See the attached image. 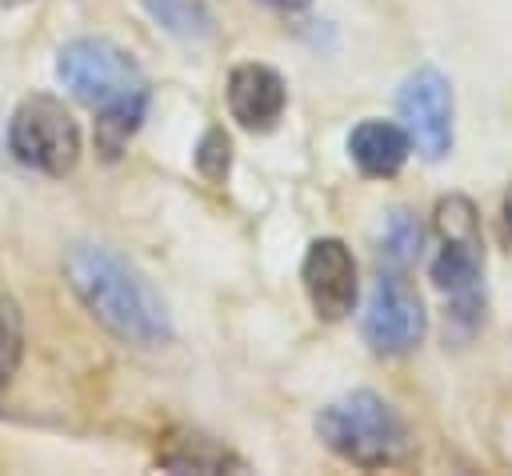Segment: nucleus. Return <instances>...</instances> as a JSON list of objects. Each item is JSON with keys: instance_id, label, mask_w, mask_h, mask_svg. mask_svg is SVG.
<instances>
[{"instance_id": "obj_8", "label": "nucleus", "mask_w": 512, "mask_h": 476, "mask_svg": "<svg viewBox=\"0 0 512 476\" xmlns=\"http://www.w3.org/2000/svg\"><path fill=\"white\" fill-rule=\"evenodd\" d=\"M288 88L268 64H236L228 76V112L248 132H268L284 112Z\"/></svg>"}, {"instance_id": "obj_17", "label": "nucleus", "mask_w": 512, "mask_h": 476, "mask_svg": "<svg viewBox=\"0 0 512 476\" xmlns=\"http://www.w3.org/2000/svg\"><path fill=\"white\" fill-rule=\"evenodd\" d=\"M20 4H28V0H0V8H20Z\"/></svg>"}, {"instance_id": "obj_2", "label": "nucleus", "mask_w": 512, "mask_h": 476, "mask_svg": "<svg viewBox=\"0 0 512 476\" xmlns=\"http://www.w3.org/2000/svg\"><path fill=\"white\" fill-rule=\"evenodd\" d=\"M56 76L80 104H88L100 116L96 148L104 160H116L124 152L128 136L140 128L144 108H148V80H144L140 64L112 40L80 36L60 48Z\"/></svg>"}, {"instance_id": "obj_15", "label": "nucleus", "mask_w": 512, "mask_h": 476, "mask_svg": "<svg viewBox=\"0 0 512 476\" xmlns=\"http://www.w3.org/2000/svg\"><path fill=\"white\" fill-rule=\"evenodd\" d=\"M260 4H268V8H280V12H296V8H304L308 0H260Z\"/></svg>"}, {"instance_id": "obj_12", "label": "nucleus", "mask_w": 512, "mask_h": 476, "mask_svg": "<svg viewBox=\"0 0 512 476\" xmlns=\"http://www.w3.org/2000/svg\"><path fill=\"white\" fill-rule=\"evenodd\" d=\"M144 8L160 28H168L180 40L212 36V12L204 8V0H144Z\"/></svg>"}, {"instance_id": "obj_14", "label": "nucleus", "mask_w": 512, "mask_h": 476, "mask_svg": "<svg viewBox=\"0 0 512 476\" xmlns=\"http://www.w3.org/2000/svg\"><path fill=\"white\" fill-rule=\"evenodd\" d=\"M228 164H232V144H228V136H224L220 128H208V132L200 136V144H196V168H200V176L212 180V184H220V180L228 176Z\"/></svg>"}, {"instance_id": "obj_9", "label": "nucleus", "mask_w": 512, "mask_h": 476, "mask_svg": "<svg viewBox=\"0 0 512 476\" xmlns=\"http://www.w3.org/2000/svg\"><path fill=\"white\" fill-rule=\"evenodd\" d=\"M408 148L412 140L404 124H392V120H364L348 136V152L364 176H396L408 160Z\"/></svg>"}, {"instance_id": "obj_10", "label": "nucleus", "mask_w": 512, "mask_h": 476, "mask_svg": "<svg viewBox=\"0 0 512 476\" xmlns=\"http://www.w3.org/2000/svg\"><path fill=\"white\" fill-rule=\"evenodd\" d=\"M160 468L172 472H224V468H240V460L212 436L196 432V428H172L164 436V444L156 448Z\"/></svg>"}, {"instance_id": "obj_16", "label": "nucleus", "mask_w": 512, "mask_h": 476, "mask_svg": "<svg viewBox=\"0 0 512 476\" xmlns=\"http://www.w3.org/2000/svg\"><path fill=\"white\" fill-rule=\"evenodd\" d=\"M504 220H508V228H512V192L504 196Z\"/></svg>"}, {"instance_id": "obj_4", "label": "nucleus", "mask_w": 512, "mask_h": 476, "mask_svg": "<svg viewBox=\"0 0 512 476\" xmlns=\"http://www.w3.org/2000/svg\"><path fill=\"white\" fill-rule=\"evenodd\" d=\"M8 148L24 168L68 176L80 160V128L56 96H24L8 120Z\"/></svg>"}, {"instance_id": "obj_13", "label": "nucleus", "mask_w": 512, "mask_h": 476, "mask_svg": "<svg viewBox=\"0 0 512 476\" xmlns=\"http://www.w3.org/2000/svg\"><path fill=\"white\" fill-rule=\"evenodd\" d=\"M20 352H24V320H20L16 300L0 292V388H4L8 376L16 372Z\"/></svg>"}, {"instance_id": "obj_11", "label": "nucleus", "mask_w": 512, "mask_h": 476, "mask_svg": "<svg viewBox=\"0 0 512 476\" xmlns=\"http://www.w3.org/2000/svg\"><path fill=\"white\" fill-rule=\"evenodd\" d=\"M420 240H424L420 220H416L408 208L388 212V220H384V228H380V264L392 268V272H404V268L420 256Z\"/></svg>"}, {"instance_id": "obj_6", "label": "nucleus", "mask_w": 512, "mask_h": 476, "mask_svg": "<svg viewBox=\"0 0 512 476\" xmlns=\"http://www.w3.org/2000/svg\"><path fill=\"white\" fill-rule=\"evenodd\" d=\"M396 112L424 160H444L452 152V88L436 68H416L400 84Z\"/></svg>"}, {"instance_id": "obj_7", "label": "nucleus", "mask_w": 512, "mask_h": 476, "mask_svg": "<svg viewBox=\"0 0 512 476\" xmlns=\"http://www.w3.org/2000/svg\"><path fill=\"white\" fill-rule=\"evenodd\" d=\"M300 276H304V292H308L320 320H344L356 308V292H360L356 288V260L344 248V240H336V236L312 240L304 252Z\"/></svg>"}, {"instance_id": "obj_1", "label": "nucleus", "mask_w": 512, "mask_h": 476, "mask_svg": "<svg viewBox=\"0 0 512 476\" xmlns=\"http://www.w3.org/2000/svg\"><path fill=\"white\" fill-rule=\"evenodd\" d=\"M68 284L84 300V308L120 340L140 348H160L172 336V316L160 292L144 280L136 264H128L108 244H72L68 248Z\"/></svg>"}, {"instance_id": "obj_5", "label": "nucleus", "mask_w": 512, "mask_h": 476, "mask_svg": "<svg viewBox=\"0 0 512 476\" xmlns=\"http://www.w3.org/2000/svg\"><path fill=\"white\" fill-rule=\"evenodd\" d=\"M424 328H428V316L416 288L404 280V272L384 268L368 292L364 320H360L368 348L380 356H404L424 340Z\"/></svg>"}, {"instance_id": "obj_3", "label": "nucleus", "mask_w": 512, "mask_h": 476, "mask_svg": "<svg viewBox=\"0 0 512 476\" xmlns=\"http://www.w3.org/2000/svg\"><path fill=\"white\" fill-rule=\"evenodd\" d=\"M320 440L356 468H384L408 452V428L396 408L376 392H348L320 408Z\"/></svg>"}]
</instances>
